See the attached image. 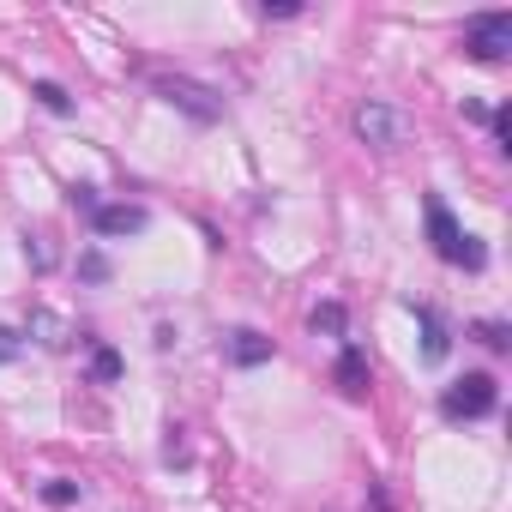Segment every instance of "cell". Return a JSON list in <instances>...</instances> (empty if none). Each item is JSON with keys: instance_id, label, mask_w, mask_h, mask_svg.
Wrapping results in <instances>:
<instances>
[{"instance_id": "obj_1", "label": "cell", "mask_w": 512, "mask_h": 512, "mask_svg": "<svg viewBox=\"0 0 512 512\" xmlns=\"http://www.w3.org/2000/svg\"><path fill=\"white\" fill-rule=\"evenodd\" d=\"M428 241H434V253H440L446 266H464V272H482L488 266V247L458 229V217L446 211V199H428Z\"/></svg>"}, {"instance_id": "obj_2", "label": "cell", "mask_w": 512, "mask_h": 512, "mask_svg": "<svg viewBox=\"0 0 512 512\" xmlns=\"http://www.w3.org/2000/svg\"><path fill=\"white\" fill-rule=\"evenodd\" d=\"M350 127H356V139H362L368 151H398L404 133H410V121H404L392 103H380V97H362L356 115H350Z\"/></svg>"}, {"instance_id": "obj_3", "label": "cell", "mask_w": 512, "mask_h": 512, "mask_svg": "<svg viewBox=\"0 0 512 512\" xmlns=\"http://www.w3.org/2000/svg\"><path fill=\"white\" fill-rule=\"evenodd\" d=\"M157 97H163L169 109H181L187 121H199V127L223 121V97H217V91H205L199 79H181V73H169V79H157Z\"/></svg>"}, {"instance_id": "obj_4", "label": "cell", "mask_w": 512, "mask_h": 512, "mask_svg": "<svg viewBox=\"0 0 512 512\" xmlns=\"http://www.w3.org/2000/svg\"><path fill=\"white\" fill-rule=\"evenodd\" d=\"M506 49H512V13H482V19L464 25V55L470 61L494 67V61H506Z\"/></svg>"}, {"instance_id": "obj_5", "label": "cell", "mask_w": 512, "mask_h": 512, "mask_svg": "<svg viewBox=\"0 0 512 512\" xmlns=\"http://www.w3.org/2000/svg\"><path fill=\"white\" fill-rule=\"evenodd\" d=\"M494 380L488 374H464L458 386H446V398H440V416L446 422H476V416H488L494 410Z\"/></svg>"}, {"instance_id": "obj_6", "label": "cell", "mask_w": 512, "mask_h": 512, "mask_svg": "<svg viewBox=\"0 0 512 512\" xmlns=\"http://www.w3.org/2000/svg\"><path fill=\"white\" fill-rule=\"evenodd\" d=\"M151 217H145V205H97L91 211V229L97 235H139Z\"/></svg>"}, {"instance_id": "obj_7", "label": "cell", "mask_w": 512, "mask_h": 512, "mask_svg": "<svg viewBox=\"0 0 512 512\" xmlns=\"http://www.w3.org/2000/svg\"><path fill=\"white\" fill-rule=\"evenodd\" d=\"M332 380H338V392H344V398H368V356H362L356 344H344V356H338Z\"/></svg>"}, {"instance_id": "obj_8", "label": "cell", "mask_w": 512, "mask_h": 512, "mask_svg": "<svg viewBox=\"0 0 512 512\" xmlns=\"http://www.w3.org/2000/svg\"><path fill=\"white\" fill-rule=\"evenodd\" d=\"M229 362H235V368H260V362H272V338H260V332H235V338H229Z\"/></svg>"}, {"instance_id": "obj_9", "label": "cell", "mask_w": 512, "mask_h": 512, "mask_svg": "<svg viewBox=\"0 0 512 512\" xmlns=\"http://www.w3.org/2000/svg\"><path fill=\"white\" fill-rule=\"evenodd\" d=\"M31 332H37V344H43V350H67V344H73V326H67L61 314H49V308H37V314H31Z\"/></svg>"}, {"instance_id": "obj_10", "label": "cell", "mask_w": 512, "mask_h": 512, "mask_svg": "<svg viewBox=\"0 0 512 512\" xmlns=\"http://www.w3.org/2000/svg\"><path fill=\"white\" fill-rule=\"evenodd\" d=\"M416 308V302H410ZM416 320H422V356L428 362H446V350H452V338H446V326H440V314L434 308H416Z\"/></svg>"}, {"instance_id": "obj_11", "label": "cell", "mask_w": 512, "mask_h": 512, "mask_svg": "<svg viewBox=\"0 0 512 512\" xmlns=\"http://www.w3.org/2000/svg\"><path fill=\"white\" fill-rule=\"evenodd\" d=\"M121 374H127V362H121V350H109V344H97V350H91V380H97V386H115Z\"/></svg>"}, {"instance_id": "obj_12", "label": "cell", "mask_w": 512, "mask_h": 512, "mask_svg": "<svg viewBox=\"0 0 512 512\" xmlns=\"http://www.w3.org/2000/svg\"><path fill=\"white\" fill-rule=\"evenodd\" d=\"M37 103H43L49 115H67V109H73V97H67V91H61L55 79H43V85H37Z\"/></svg>"}, {"instance_id": "obj_13", "label": "cell", "mask_w": 512, "mask_h": 512, "mask_svg": "<svg viewBox=\"0 0 512 512\" xmlns=\"http://www.w3.org/2000/svg\"><path fill=\"white\" fill-rule=\"evenodd\" d=\"M314 332H332V338H338V332H344V308H338V302H320V308H314Z\"/></svg>"}, {"instance_id": "obj_14", "label": "cell", "mask_w": 512, "mask_h": 512, "mask_svg": "<svg viewBox=\"0 0 512 512\" xmlns=\"http://www.w3.org/2000/svg\"><path fill=\"white\" fill-rule=\"evenodd\" d=\"M43 500H49V506H73V500H79V482L55 476V482H43Z\"/></svg>"}, {"instance_id": "obj_15", "label": "cell", "mask_w": 512, "mask_h": 512, "mask_svg": "<svg viewBox=\"0 0 512 512\" xmlns=\"http://www.w3.org/2000/svg\"><path fill=\"white\" fill-rule=\"evenodd\" d=\"M476 338H482L488 350H506V344H512V338H506V320H482V326H476Z\"/></svg>"}, {"instance_id": "obj_16", "label": "cell", "mask_w": 512, "mask_h": 512, "mask_svg": "<svg viewBox=\"0 0 512 512\" xmlns=\"http://www.w3.org/2000/svg\"><path fill=\"white\" fill-rule=\"evenodd\" d=\"M79 272H85L91 284H103V278H109V260H103V253H85V260H79Z\"/></svg>"}, {"instance_id": "obj_17", "label": "cell", "mask_w": 512, "mask_h": 512, "mask_svg": "<svg viewBox=\"0 0 512 512\" xmlns=\"http://www.w3.org/2000/svg\"><path fill=\"white\" fill-rule=\"evenodd\" d=\"M260 13H266V19H296V13H302V0H266Z\"/></svg>"}, {"instance_id": "obj_18", "label": "cell", "mask_w": 512, "mask_h": 512, "mask_svg": "<svg viewBox=\"0 0 512 512\" xmlns=\"http://www.w3.org/2000/svg\"><path fill=\"white\" fill-rule=\"evenodd\" d=\"M488 121H494V139H500V145H512V115L500 109V115H488Z\"/></svg>"}, {"instance_id": "obj_19", "label": "cell", "mask_w": 512, "mask_h": 512, "mask_svg": "<svg viewBox=\"0 0 512 512\" xmlns=\"http://www.w3.org/2000/svg\"><path fill=\"white\" fill-rule=\"evenodd\" d=\"M73 205H79V211H97L103 199H97V187H73Z\"/></svg>"}, {"instance_id": "obj_20", "label": "cell", "mask_w": 512, "mask_h": 512, "mask_svg": "<svg viewBox=\"0 0 512 512\" xmlns=\"http://www.w3.org/2000/svg\"><path fill=\"white\" fill-rule=\"evenodd\" d=\"M13 356H19V332L0 326V362H13Z\"/></svg>"}]
</instances>
